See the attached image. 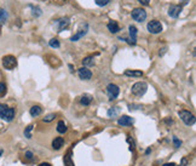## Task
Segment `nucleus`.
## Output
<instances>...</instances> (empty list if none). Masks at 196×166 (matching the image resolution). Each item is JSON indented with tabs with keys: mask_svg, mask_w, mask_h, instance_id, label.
I'll use <instances>...</instances> for the list:
<instances>
[{
	"mask_svg": "<svg viewBox=\"0 0 196 166\" xmlns=\"http://www.w3.org/2000/svg\"><path fill=\"white\" fill-rule=\"evenodd\" d=\"M33 127H34L33 125H29V126L26 127V130H24V136H26L27 138H32V133H30V132H32Z\"/></svg>",
	"mask_w": 196,
	"mask_h": 166,
	"instance_id": "24",
	"label": "nucleus"
},
{
	"mask_svg": "<svg viewBox=\"0 0 196 166\" xmlns=\"http://www.w3.org/2000/svg\"><path fill=\"white\" fill-rule=\"evenodd\" d=\"M165 123H166V124H173V120H172V119H166V120H165Z\"/></svg>",
	"mask_w": 196,
	"mask_h": 166,
	"instance_id": "35",
	"label": "nucleus"
},
{
	"mask_svg": "<svg viewBox=\"0 0 196 166\" xmlns=\"http://www.w3.org/2000/svg\"><path fill=\"white\" fill-rule=\"evenodd\" d=\"M173 144H174L176 148H179V147L182 146V142L177 138V137H173Z\"/></svg>",
	"mask_w": 196,
	"mask_h": 166,
	"instance_id": "28",
	"label": "nucleus"
},
{
	"mask_svg": "<svg viewBox=\"0 0 196 166\" xmlns=\"http://www.w3.org/2000/svg\"><path fill=\"white\" fill-rule=\"evenodd\" d=\"M128 29H130V37H128V39H126L127 42L130 45H136V42H137V28L131 24Z\"/></svg>",
	"mask_w": 196,
	"mask_h": 166,
	"instance_id": "8",
	"label": "nucleus"
},
{
	"mask_svg": "<svg viewBox=\"0 0 196 166\" xmlns=\"http://www.w3.org/2000/svg\"><path fill=\"white\" fill-rule=\"evenodd\" d=\"M188 2H189V0H181V4H182V5H186Z\"/></svg>",
	"mask_w": 196,
	"mask_h": 166,
	"instance_id": "37",
	"label": "nucleus"
},
{
	"mask_svg": "<svg viewBox=\"0 0 196 166\" xmlns=\"http://www.w3.org/2000/svg\"><path fill=\"white\" fill-rule=\"evenodd\" d=\"M148 30L151 33V34H157V33H160L161 30H162V24L159 22V21H156V20H153V21H150L149 23H148Z\"/></svg>",
	"mask_w": 196,
	"mask_h": 166,
	"instance_id": "7",
	"label": "nucleus"
},
{
	"mask_svg": "<svg viewBox=\"0 0 196 166\" xmlns=\"http://www.w3.org/2000/svg\"><path fill=\"white\" fill-rule=\"evenodd\" d=\"M29 113H30V115L32 116H39L40 114L42 113V109L39 107V106H33L32 108H30V111H29Z\"/></svg>",
	"mask_w": 196,
	"mask_h": 166,
	"instance_id": "18",
	"label": "nucleus"
},
{
	"mask_svg": "<svg viewBox=\"0 0 196 166\" xmlns=\"http://www.w3.org/2000/svg\"><path fill=\"white\" fill-rule=\"evenodd\" d=\"M0 118L6 121H12L15 118V109L6 104H0Z\"/></svg>",
	"mask_w": 196,
	"mask_h": 166,
	"instance_id": "1",
	"label": "nucleus"
},
{
	"mask_svg": "<svg viewBox=\"0 0 196 166\" xmlns=\"http://www.w3.org/2000/svg\"><path fill=\"white\" fill-rule=\"evenodd\" d=\"M147 90H148V85H147V83H144V81H138V83H136L133 86H132L131 92H132V95H134V96L140 97L147 92Z\"/></svg>",
	"mask_w": 196,
	"mask_h": 166,
	"instance_id": "2",
	"label": "nucleus"
},
{
	"mask_svg": "<svg viewBox=\"0 0 196 166\" xmlns=\"http://www.w3.org/2000/svg\"><path fill=\"white\" fill-rule=\"evenodd\" d=\"M162 166H176L174 163H166V164H164Z\"/></svg>",
	"mask_w": 196,
	"mask_h": 166,
	"instance_id": "36",
	"label": "nucleus"
},
{
	"mask_svg": "<svg viewBox=\"0 0 196 166\" xmlns=\"http://www.w3.org/2000/svg\"><path fill=\"white\" fill-rule=\"evenodd\" d=\"M125 75H127V76H134V78H140V76H143V72H140V70L127 69L126 72H125Z\"/></svg>",
	"mask_w": 196,
	"mask_h": 166,
	"instance_id": "17",
	"label": "nucleus"
},
{
	"mask_svg": "<svg viewBox=\"0 0 196 166\" xmlns=\"http://www.w3.org/2000/svg\"><path fill=\"white\" fill-rule=\"evenodd\" d=\"M26 158L28 160H33V153L32 152H26Z\"/></svg>",
	"mask_w": 196,
	"mask_h": 166,
	"instance_id": "32",
	"label": "nucleus"
},
{
	"mask_svg": "<svg viewBox=\"0 0 196 166\" xmlns=\"http://www.w3.org/2000/svg\"><path fill=\"white\" fill-rule=\"evenodd\" d=\"M2 66L4 68L9 70H12L17 66V59L16 57H14L12 55H7L5 57H2Z\"/></svg>",
	"mask_w": 196,
	"mask_h": 166,
	"instance_id": "4",
	"label": "nucleus"
},
{
	"mask_svg": "<svg viewBox=\"0 0 196 166\" xmlns=\"http://www.w3.org/2000/svg\"><path fill=\"white\" fill-rule=\"evenodd\" d=\"M83 63H84V66H93L95 64V59H93V57L92 56H88V57H86L83 59Z\"/></svg>",
	"mask_w": 196,
	"mask_h": 166,
	"instance_id": "21",
	"label": "nucleus"
},
{
	"mask_svg": "<svg viewBox=\"0 0 196 166\" xmlns=\"http://www.w3.org/2000/svg\"><path fill=\"white\" fill-rule=\"evenodd\" d=\"M6 92V85L4 83H0V95H5Z\"/></svg>",
	"mask_w": 196,
	"mask_h": 166,
	"instance_id": "29",
	"label": "nucleus"
},
{
	"mask_svg": "<svg viewBox=\"0 0 196 166\" xmlns=\"http://www.w3.org/2000/svg\"><path fill=\"white\" fill-rule=\"evenodd\" d=\"M55 119V114H49L46 118H44L42 120H44V123H50V121H52Z\"/></svg>",
	"mask_w": 196,
	"mask_h": 166,
	"instance_id": "27",
	"label": "nucleus"
},
{
	"mask_svg": "<svg viewBox=\"0 0 196 166\" xmlns=\"http://www.w3.org/2000/svg\"><path fill=\"white\" fill-rule=\"evenodd\" d=\"M39 166H51V164H49V163H41Z\"/></svg>",
	"mask_w": 196,
	"mask_h": 166,
	"instance_id": "38",
	"label": "nucleus"
},
{
	"mask_svg": "<svg viewBox=\"0 0 196 166\" xmlns=\"http://www.w3.org/2000/svg\"><path fill=\"white\" fill-rule=\"evenodd\" d=\"M63 144H64V139L62 138V137H56V138L52 141V148L53 149H61L62 147H63Z\"/></svg>",
	"mask_w": 196,
	"mask_h": 166,
	"instance_id": "14",
	"label": "nucleus"
},
{
	"mask_svg": "<svg viewBox=\"0 0 196 166\" xmlns=\"http://www.w3.org/2000/svg\"><path fill=\"white\" fill-rule=\"evenodd\" d=\"M1 154H2V151H1V149H0V155H1Z\"/></svg>",
	"mask_w": 196,
	"mask_h": 166,
	"instance_id": "39",
	"label": "nucleus"
},
{
	"mask_svg": "<svg viewBox=\"0 0 196 166\" xmlns=\"http://www.w3.org/2000/svg\"><path fill=\"white\" fill-rule=\"evenodd\" d=\"M128 108H130V111H134V109H138V108H140V106H136V104H130V106H128Z\"/></svg>",
	"mask_w": 196,
	"mask_h": 166,
	"instance_id": "30",
	"label": "nucleus"
},
{
	"mask_svg": "<svg viewBox=\"0 0 196 166\" xmlns=\"http://www.w3.org/2000/svg\"><path fill=\"white\" fill-rule=\"evenodd\" d=\"M182 12V5H171L168 9V15L173 18H177Z\"/></svg>",
	"mask_w": 196,
	"mask_h": 166,
	"instance_id": "11",
	"label": "nucleus"
},
{
	"mask_svg": "<svg viewBox=\"0 0 196 166\" xmlns=\"http://www.w3.org/2000/svg\"><path fill=\"white\" fill-rule=\"evenodd\" d=\"M117 114H119V108H117V107L109 108V111H108V116H109V118H115Z\"/></svg>",
	"mask_w": 196,
	"mask_h": 166,
	"instance_id": "23",
	"label": "nucleus"
},
{
	"mask_svg": "<svg viewBox=\"0 0 196 166\" xmlns=\"http://www.w3.org/2000/svg\"><path fill=\"white\" fill-rule=\"evenodd\" d=\"M138 2L142 4V5H144V6H147V5H149L150 0H138Z\"/></svg>",
	"mask_w": 196,
	"mask_h": 166,
	"instance_id": "31",
	"label": "nucleus"
},
{
	"mask_svg": "<svg viewBox=\"0 0 196 166\" xmlns=\"http://www.w3.org/2000/svg\"><path fill=\"white\" fill-rule=\"evenodd\" d=\"M107 94H108L109 99H110V101H114V99H116L117 96H119L120 89H119V86L115 85V84H109V85L107 86Z\"/></svg>",
	"mask_w": 196,
	"mask_h": 166,
	"instance_id": "5",
	"label": "nucleus"
},
{
	"mask_svg": "<svg viewBox=\"0 0 196 166\" xmlns=\"http://www.w3.org/2000/svg\"><path fill=\"white\" fill-rule=\"evenodd\" d=\"M95 1H96V4H97L98 6H105V5L109 4L110 0H95Z\"/></svg>",
	"mask_w": 196,
	"mask_h": 166,
	"instance_id": "26",
	"label": "nucleus"
},
{
	"mask_svg": "<svg viewBox=\"0 0 196 166\" xmlns=\"http://www.w3.org/2000/svg\"><path fill=\"white\" fill-rule=\"evenodd\" d=\"M49 44H50V46L53 47V49H58V47L61 46V44H59V42H58L57 39H51Z\"/></svg>",
	"mask_w": 196,
	"mask_h": 166,
	"instance_id": "25",
	"label": "nucleus"
},
{
	"mask_svg": "<svg viewBox=\"0 0 196 166\" xmlns=\"http://www.w3.org/2000/svg\"><path fill=\"white\" fill-rule=\"evenodd\" d=\"M179 116H181V119L183 120V123L185 125H188V126L195 124V116H194V114L190 113V111H179Z\"/></svg>",
	"mask_w": 196,
	"mask_h": 166,
	"instance_id": "3",
	"label": "nucleus"
},
{
	"mask_svg": "<svg viewBox=\"0 0 196 166\" xmlns=\"http://www.w3.org/2000/svg\"><path fill=\"white\" fill-rule=\"evenodd\" d=\"M92 101H93V97L91 96V95H88V94H85L81 96V99H80V102L84 104V106H90L91 103H92Z\"/></svg>",
	"mask_w": 196,
	"mask_h": 166,
	"instance_id": "16",
	"label": "nucleus"
},
{
	"mask_svg": "<svg viewBox=\"0 0 196 166\" xmlns=\"http://www.w3.org/2000/svg\"><path fill=\"white\" fill-rule=\"evenodd\" d=\"M108 29H109V32L110 33H117L119 30H120V27H119V23L116 22V21H110L109 23H108Z\"/></svg>",
	"mask_w": 196,
	"mask_h": 166,
	"instance_id": "15",
	"label": "nucleus"
},
{
	"mask_svg": "<svg viewBox=\"0 0 196 166\" xmlns=\"http://www.w3.org/2000/svg\"><path fill=\"white\" fill-rule=\"evenodd\" d=\"M87 29H88V26H87V23L83 24L81 27L79 28L78 33H76L75 35H73V37H71V42H78V40L80 39V38H83L85 34L87 33Z\"/></svg>",
	"mask_w": 196,
	"mask_h": 166,
	"instance_id": "9",
	"label": "nucleus"
},
{
	"mask_svg": "<svg viewBox=\"0 0 196 166\" xmlns=\"http://www.w3.org/2000/svg\"><path fill=\"white\" fill-rule=\"evenodd\" d=\"M166 51H167V47H162V49L160 50V52H159V55H160V56H162V55H164V54H165V52H166Z\"/></svg>",
	"mask_w": 196,
	"mask_h": 166,
	"instance_id": "33",
	"label": "nucleus"
},
{
	"mask_svg": "<svg viewBox=\"0 0 196 166\" xmlns=\"http://www.w3.org/2000/svg\"><path fill=\"white\" fill-rule=\"evenodd\" d=\"M7 21V12L2 9H0V24H4Z\"/></svg>",
	"mask_w": 196,
	"mask_h": 166,
	"instance_id": "22",
	"label": "nucleus"
},
{
	"mask_svg": "<svg viewBox=\"0 0 196 166\" xmlns=\"http://www.w3.org/2000/svg\"><path fill=\"white\" fill-rule=\"evenodd\" d=\"M133 123H134V119L131 118V116H128V115H122L117 120V124L120 125V126H131Z\"/></svg>",
	"mask_w": 196,
	"mask_h": 166,
	"instance_id": "12",
	"label": "nucleus"
},
{
	"mask_svg": "<svg viewBox=\"0 0 196 166\" xmlns=\"http://www.w3.org/2000/svg\"><path fill=\"white\" fill-rule=\"evenodd\" d=\"M78 74H79V78L83 79V80H90L92 78V72L90 69H87L86 67H81L78 70Z\"/></svg>",
	"mask_w": 196,
	"mask_h": 166,
	"instance_id": "10",
	"label": "nucleus"
},
{
	"mask_svg": "<svg viewBox=\"0 0 196 166\" xmlns=\"http://www.w3.org/2000/svg\"><path fill=\"white\" fill-rule=\"evenodd\" d=\"M57 23V32H62L63 29H66V28H68L69 26V18H67V17H64V18H61V20H58L56 22Z\"/></svg>",
	"mask_w": 196,
	"mask_h": 166,
	"instance_id": "13",
	"label": "nucleus"
},
{
	"mask_svg": "<svg viewBox=\"0 0 196 166\" xmlns=\"http://www.w3.org/2000/svg\"><path fill=\"white\" fill-rule=\"evenodd\" d=\"M57 131L59 133L67 132V125L64 124V121H58V124H57Z\"/></svg>",
	"mask_w": 196,
	"mask_h": 166,
	"instance_id": "20",
	"label": "nucleus"
},
{
	"mask_svg": "<svg viewBox=\"0 0 196 166\" xmlns=\"http://www.w3.org/2000/svg\"><path fill=\"white\" fill-rule=\"evenodd\" d=\"M188 164V159L186 158H183L182 159V164H181V166H185Z\"/></svg>",
	"mask_w": 196,
	"mask_h": 166,
	"instance_id": "34",
	"label": "nucleus"
},
{
	"mask_svg": "<svg viewBox=\"0 0 196 166\" xmlns=\"http://www.w3.org/2000/svg\"><path fill=\"white\" fill-rule=\"evenodd\" d=\"M132 18H133L134 21H137V22H143V21H145V18H147V12H145V10L142 9V7L134 9V10L132 11Z\"/></svg>",
	"mask_w": 196,
	"mask_h": 166,
	"instance_id": "6",
	"label": "nucleus"
},
{
	"mask_svg": "<svg viewBox=\"0 0 196 166\" xmlns=\"http://www.w3.org/2000/svg\"><path fill=\"white\" fill-rule=\"evenodd\" d=\"M64 166H74V163L71 160V151H69L64 156Z\"/></svg>",
	"mask_w": 196,
	"mask_h": 166,
	"instance_id": "19",
	"label": "nucleus"
}]
</instances>
